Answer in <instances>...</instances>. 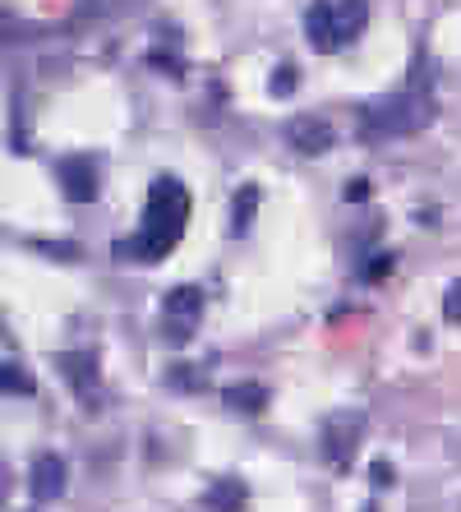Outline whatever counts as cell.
<instances>
[{
  "label": "cell",
  "mask_w": 461,
  "mask_h": 512,
  "mask_svg": "<svg viewBox=\"0 0 461 512\" xmlns=\"http://www.w3.org/2000/svg\"><path fill=\"white\" fill-rule=\"evenodd\" d=\"M185 222H190V194H185V185L171 176L153 180V190H148V203H143V227L134 231L130 240H116L111 245V254H116L120 263H157L166 259V254L180 245V236H185Z\"/></svg>",
  "instance_id": "obj_1"
},
{
  "label": "cell",
  "mask_w": 461,
  "mask_h": 512,
  "mask_svg": "<svg viewBox=\"0 0 461 512\" xmlns=\"http://www.w3.org/2000/svg\"><path fill=\"white\" fill-rule=\"evenodd\" d=\"M429 120H434V102H429V93L406 88V93H392V97L369 102V107L360 111V130H365L369 139H402V134L425 130Z\"/></svg>",
  "instance_id": "obj_2"
},
{
  "label": "cell",
  "mask_w": 461,
  "mask_h": 512,
  "mask_svg": "<svg viewBox=\"0 0 461 512\" xmlns=\"http://www.w3.org/2000/svg\"><path fill=\"white\" fill-rule=\"evenodd\" d=\"M203 319V291L199 286H176L162 300V333L171 346H185Z\"/></svg>",
  "instance_id": "obj_3"
},
{
  "label": "cell",
  "mask_w": 461,
  "mask_h": 512,
  "mask_svg": "<svg viewBox=\"0 0 461 512\" xmlns=\"http://www.w3.org/2000/svg\"><path fill=\"white\" fill-rule=\"evenodd\" d=\"M360 429H365V416H360V411H337V416L323 420V457H328L332 471H346V466H351Z\"/></svg>",
  "instance_id": "obj_4"
},
{
  "label": "cell",
  "mask_w": 461,
  "mask_h": 512,
  "mask_svg": "<svg viewBox=\"0 0 461 512\" xmlns=\"http://www.w3.org/2000/svg\"><path fill=\"white\" fill-rule=\"evenodd\" d=\"M286 143L300 157H323L337 143V130L323 116H296V120H286Z\"/></svg>",
  "instance_id": "obj_5"
},
{
  "label": "cell",
  "mask_w": 461,
  "mask_h": 512,
  "mask_svg": "<svg viewBox=\"0 0 461 512\" xmlns=\"http://www.w3.org/2000/svg\"><path fill=\"white\" fill-rule=\"evenodd\" d=\"M56 180H60V190H65V199L70 203H93L97 199V167H93V157H60L56 162Z\"/></svg>",
  "instance_id": "obj_6"
},
{
  "label": "cell",
  "mask_w": 461,
  "mask_h": 512,
  "mask_svg": "<svg viewBox=\"0 0 461 512\" xmlns=\"http://www.w3.org/2000/svg\"><path fill=\"white\" fill-rule=\"evenodd\" d=\"M305 37L309 47L332 56V51L342 47V33H337V10H332V0H314L305 10Z\"/></svg>",
  "instance_id": "obj_7"
},
{
  "label": "cell",
  "mask_w": 461,
  "mask_h": 512,
  "mask_svg": "<svg viewBox=\"0 0 461 512\" xmlns=\"http://www.w3.org/2000/svg\"><path fill=\"white\" fill-rule=\"evenodd\" d=\"M28 494H33L37 503H51L65 494V462H60L56 453H42L33 457V471H28Z\"/></svg>",
  "instance_id": "obj_8"
},
{
  "label": "cell",
  "mask_w": 461,
  "mask_h": 512,
  "mask_svg": "<svg viewBox=\"0 0 461 512\" xmlns=\"http://www.w3.org/2000/svg\"><path fill=\"white\" fill-rule=\"evenodd\" d=\"M56 365L65 370V379H70V388L83 397V402H93L97 393V360L88 356V351H60Z\"/></svg>",
  "instance_id": "obj_9"
},
{
  "label": "cell",
  "mask_w": 461,
  "mask_h": 512,
  "mask_svg": "<svg viewBox=\"0 0 461 512\" xmlns=\"http://www.w3.org/2000/svg\"><path fill=\"white\" fill-rule=\"evenodd\" d=\"M226 411H240V416H263L268 411V388L263 383H231L222 393Z\"/></svg>",
  "instance_id": "obj_10"
},
{
  "label": "cell",
  "mask_w": 461,
  "mask_h": 512,
  "mask_svg": "<svg viewBox=\"0 0 461 512\" xmlns=\"http://www.w3.org/2000/svg\"><path fill=\"white\" fill-rule=\"evenodd\" d=\"M245 485H240V480H213V485H208V494H203V503H208V508L213 512H240L245 508Z\"/></svg>",
  "instance_id": "obj_11"
},
{
  "label": "cell",
  "mask_w": 461,
  "mask_h": 512,
  "mask_svg": "<svg viewBox=\"0 0 461 512\" xmlns=\"http://www.w3.org/2000/svg\"><path fill=\"white\" fill-rule=\"evenodd\" d=\"M332 10H337V33H342V42H351V37L365 33L369 0H342V5H332Z\"/></svg>",
  "instance_id": "obj_12"
},
{
  "label": "cell",
  "mask_w": 461,
  "mask_h": 512,
  "mask_svg": "<svg viewBox=\"0 0 461 512\" xmlns=\"http://www.w3.org/2000/svg\"><path fill=\"white\" fill-rule=\"evenodd\" d=\"M254 208H259V185H245L231 203V236H245L254 227Z\"/></svg>",
  "instance_id": "obj_13"
},
{
  "label": "cell",
  "mask_w": 461,
  "mask_h": 512,
  "mask_svg": "<svg viewBox=\"0 0 461 512\" xmlns=\"http://www.w3.org/2000/svg\"><path fill=\"white\" fill-rule=\"evenodd\" d=\"M5 393H19V397H33L37 393V383L33 379H28V370H24V365H14V360H10V365H5Z\"/></svg>",
  "instance_id": "obj_14"
},
{
  "label": "cell",
  "mask_w": 461,
  "mask_h": 512,
  "mask_svg": "<svg viewBox=\"0 0 461 512\" xmlns=\"http://www.w3.org/2000/svg\"><path fill=\"white\" fill-rule=\"evenodd\" d=\"M268 93H272V97H291V93H296V65H282V70H272Z\"/></svg>",
  "instance_id": "obj_15"
},
{
  "label": "cell",
  "mask_w": 461,
  "mask_h": 512,
  "mask_svg": "<svg viewBox=\"0 0 461 512\" xmlns=\"http://www.w3.org/2000/svg\"><path fill=\"white\" fill-rule=\"evenodd\" d=\"M443 319H448L452 328H461V282H452L448 296H443Z\"/></svg>",
  "instance_id": "obj_16"
},
{
  "label": "cell",
  "mask_w": 461,
  "mask_h": 512,
  "mask_svg": "<svg viewBox=\"0 0 461 512\" xmlns=\"http://www.w3.org/2000/svg\"><path fill=\"white\" fill-rule=\"evenodd\" d=\"M369 480H374V489H392V480H397V471H392V466L379 457V462L369 466Z\"/></svg>",
  "instance_id": "obj_17"
},
{
  "label": "cell",
  "mask_w": 461,
  "mask_h": 512,
  "mask_svg": "<svg viewBox=\"0 0 461 512\" xmlns=\"http://www.w3.org/2000/svg\"><path fill=\"white\" fill-rule=\"evenodd\" d=\"M342 199H346V203H365V199H369V180H365V176H355V180H346V190H342Z\"/></svg>",
  "instance_id": "obj_18"
},
{
  "label": "cell",
  "mask_w": 461,
  "mask_h": 512,
  "mask_svg": "<svg viewBox=\"0 0 461 512\" xmlns=\"http://www.w3.org/2000/svg\"><path fill=\"white\" fill-rule=\"evenodd\" d=\"M392 273V254H379V259H369L365 268V282H383V277Z\"/></svg>",
  "instance_id": "obj_19"
},
{
  "label": "cell",
  "mask_w": 461,
  "mask_h": 512,
  "mask_svg": "<svg viewBox=\"0 0 461 512\" xmlns=\"http://www.w3.org/2000/svg\"><path fill=\"white\" fill-rule=\"evenodd\" d=\"M42 254H60V259H79V250L74 245H37Z\"/></svg>",
  "instance_id": "obj_20"
}]
</instances>
